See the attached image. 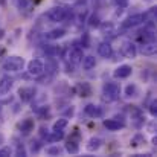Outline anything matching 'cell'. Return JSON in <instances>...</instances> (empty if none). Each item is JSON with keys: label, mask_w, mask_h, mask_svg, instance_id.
I'll return each mask as SVG.
<instances>
[{"label": "cell", "mask_w": 157, "mask_h": 157, "mask_svg": "<svg viewBox=\"0 0 157 157\" xmlns=\"http://www.w3.org/2000/svg\"><path fill=\"white\" fill-rule=\"evenodd\" d=\"M156 51H157V46L154 41H147V43H144V46H142V49H140V52L144 53V55H147V56L154 55Z\"/></svg>", "instance_id": "cell-11"}, {"label": "cell", "mask_w": 157, "mask_h": 157, "mask_svg": "<svg viewBox=\"0 0 157 157\" xmlns=\"http://www.w3.org/2000/svg\"><path fill=\"white\" fill-rule=\"evenodd\" d=\"M28 72H29V75H32V76H40V75H43V72H44V64H43V61H41V59H37V58L31 59L29 64H28Z\"/></svg>", "instance_id": "cell-4"}, {"label": "cell", "mask_w": 157, "mask_h": 157, "mask_svg": "<svg viewBox=\"0 0 157 157\" xmlns=\"http://www.w3.org/2000/svg\"><path fill=\"white\" fill-rule=\"evenodd\" d=\"M34 93H35V90L32 87H21L18 90V96H20V99L23 102H29L34 98Z\"/></svg>", "instance_id": "cell-8"}, {"label": "cell", "mask_w": 157, "mask_h": 157, "mask_svg": "<svg viewBox=\"0 0 157 157\" xmlns=\"http://www.w3.org/2000/svg\"><path fill=\"white\" fill-rule=\"evenodd\" d=\"M84 111H86L89 116H92V117H101V116H102V110H101L98 105H93V104H89L84 108Z\"/></svg>", "instance_id": "cell-13"}, {"label": "cell", "mask_w": 157, "mask_h": 157, "mask_svg": "<svg viewBox=\"0 0 157 157\" xmlns=\"http://www.w3.org/2000/svg\"><path fill=\"white\" fill-rule=\"evenodd\" d=\"M150 110H151V114H153V116H156L157 114V102L156 101L151 104V108H150Z\"/></svg>", "instance_id": "cell-25"}, {"label": "cell", "mask_w": 157, "mask_h": 157, "mask_svg": "<svg viewBox=\"0 0 157 157\" xmlns=\"http://www.w3.org/2000/svg\"><path fill=\"white\" fill-rule=\"evenodd\" d=\"M46 17H48V20L52 21V23L63 21V20L66 18V9H64V8H59V6H55V8L48 11Z\"/></svg>", "instance_id": "cell-3"}, {"label": "cell", "mask_w": 157, "mask_h": 157, "mask_svg": "<svg viewBox=\"0 0 157 157\" xmlns=\"http://www.w3.org/2000/svg\"><path fill=\"white\" fill-rule=\"evenodd\" d=\"M101 144H102V140L99 137H92L89 140V144H87V150L89 151H96V150H99Z\"/></svg>", "instance_id": "cell-17"}, {"label": "cell", "mask_w": 157, "mask_h": 157, "mask_svg": "<svg viewBox=\"0 0 157 157\" xmlns=\"http://www.w3.org/2000/svg\"><path fill=\"white\" fill-rule=\"evenodd\" d=\"M63 2H72V0H63Z\"/></svg>", "instance_id": "cell-28"}, {"label": "cell", "mask_w": 157, "mask_h": 157, "mask_svg": "<svg viewBox=\"0 0 157 157\" xmlns=\"http://www.w3.org/2000/svg\"><path fill=\"white\" fill-rule=\"evenodd\" d=\"M67 124H69V121H67L66 117H61V119H58V121L53 124V131H63V130L67 127Z\"/></svg>", "instance_id": "cell-19"}, {"label": "cell", "mask_w": 157, "mask_h": 157, "mask_svg": "<svg viewBox=\"0 0 157 157\" xmlns=\"http://www.w3.org/2000/svg\"><path fill=\"white\" fill-rule=\"evenodd\" d=\"M125 95H127L128 98H131V96H136V95H137V87H136L134 84H130V86H127V89H125Z\"/></svg>", "instance_id": "cell-21"}, {"label": "cell", "mask_w": 157, "mask_h": 157, "mask_svg": "<svg viewBox=\"0 0 157 157\" xmlns=\"http://www.w3.org/2000/svg\"><path fill=\"white\" fill-rule=\"evenodd\" d=\"M104 127L107 130H110V131H117V130L124 128L125 124H124V122H119V121H114V119H105Z\"/></svg>", "instance_id": "cell-10"}, {"label": "cell", "mask_w": 157, "mask_h": 157, "mask_svg": "<svg viewBox=\"0 0 157 157\" xmlns=\"http://www.w3.org/2000/svg\"><path fill=\"white\" fill-rule=\"evenodd\" d=\"M131 72H133L131 66H128V64H122V66H119V67L113 72V75H114V78L122 79V78H128V76L131 75Z\"/></svg>", "instance_id": "cell-7"}, {"label": "cell", "mask_w": 157, "mask_h": 157, "mask_svg": "<svg viewBox=\"0 0 157 157\" xmlns=\"http://www.w3.org/2000/svg\"><path fill=\"white\" fill-rule=\"evenodd\" d=\"M144 21H145V14H134V15L128 17V18L122 23V26H124V28H134V26H139V25L144 23Z\"/></svg>", "instance_id": "cell-5"}, {"label": "cell", "mask_w": 157, "mask_h": 157, "mask_svg": "<svg viewBox=\"0 0 157 157\" xmlns=\"http://www.w3.org/2000/svg\"><path fill=\"white\" fill-rule=\"evenodd\" d=\"M102 96L107 102H113L119 98V86L116 82H105L102 87Z\"/></svg>", "instance_id": "cell-1"}, {"label": "cell", "mask_w": 157, "mask_h": 157, "mask_svg": "<svg viewBox=\"0 0 157 157\" xmlns=\"http://www.w3.org/2000/svg\"><path fill=\"white\" fill-rule=\"evenodd\" d=\"M64 34H66L64 29H53V31L46 34V38H48V40H58V38L64 37Z\"/></svg>", "instance_id": "cell-18"}, {"label": "cell", "mask_w": 157, "mask_h": 157, "mask_svg": "<svg viewBox=\"0 0 157 157\" xmlns=\"http://www.w3.org/2000/svg\"><path fill=\"white\" fill-rule=\"evenodd\" d=\"M84 58V52L81 48H73L70 52H69V59L73 63V64H79Z\"/></svg>", "instance_id": "cell-9"}, {"label": "cell", "mask_w": 157, "mask_h": 157, "mask_svg": "<svg viewBox=\"0 0 157 157\" xmlns=\"http://www.w3.org/2000/svg\"><path fill=\"white\" fill-rule=\"evenodd\" d=\"M9 156H12V150L9 147H3L0 150V157H9Z\"/></svg>", "instance_id": "cell-23"}, {"label": "cell", "mask_w": 157, "mask_h": 157, "mask_svg": "<svg viewBox=\"0 0 157 157\" xmlns=\"http://www.w3.org/2000/svg\"><path fill=\"white\" fill-rule=\"evenodd\" d=\"M11 87H12V79H11L9 76H3V78L0 79V95L8 93V92L11 90Z\"/></svg>", "instance_id": "cell-12"}, {"label": "cell", "mask_w": 157, "mask_h": 157, "mask_svg": "<svg viewBox=\"0 0 157 157\" xmlns=\"http://www.w3.org/2000/svg\"><path fill=\"white\" fill-rule=\"evenodd\" d=\"M3 37H5V32H3V31H2V29H0V40H2V38H3Z\"/></svg>", "instance_id": "cell-27"}, {"label": "cell", "mask_w": 157, "mask_h": 157, "mask_svg": "<svg viewBox=\"0 0 157 157\" xmlns=\"http://www.w3.org/2000/svg\"><path fill=\"white\" fill-rule=\"evenodd\" d=\"M81 63H82L84 70H92V69L95 67V64H96V59H95V56L89 55V56H84Z\"/></svg>", "instance_id": "cell-16"}, {"label": "cell", "mask_w": 157, "mask_h": 157, "mask_svg": "<svg viewBox=\"0 0 157 157\" xmlns=\"http://www.w3.org/2000/svg\"><path fill=\"white\" fill-rule=\"evenodd\" d=\"M32 128H34V121H32V119H25V121L20 124V130H21L23 136H28V134L32 131Z\"/></svg>", "instance_id": "cell-15"}, {"label": "cell", "mask_w": 157, "mask_h": 157, "mask_svg": "<svg viewBox=\"0 0 157 157\" xmlns=\"http://www.w3.org/2000/svg\"><path fill=\"white\" fill-rule=\"evenodd\" d=\"M90 26H99V20H98L96 15H93V17L90 18Z\"/></svg>", "instance_id": "cell-24"}, {"label": "cell", "mask_w": 157, "mask_h": 157, "mask_svg": "<svg viewBox=\"0 0 157 157\" xmlns=\"http://www.w3.org/2000/svg\"><path fill=\"white\" fill-rule=\"evenodd\" d=\"M98 53L102 56V58H110L111 53H113V49L108 43H101L99 48H98Z\"/></svg>", "instance_id": "cell-14"}, {"label": "cell", "mask_w": 157, "mask_h": 157, "mask_svg": "<svg viewBox=\"0 0 157 157\" xmlns=\"http://www.w3.org/2000/svg\"><path fill=\"white\" fill-rule=\"evenodd\" d=\"M116 5H121V6H127V0H114Z\"/></svg>", "instance_id": "cell-26"}, {"label": "cell", "mask_w": 157, "mask_h": 157, "mask_svg": "<svg viewBox=\"0 0 157 157\" xmlns=\"http://www.w3.org/2000/svg\"><path fill=\"white\" fill-rule=\"evenodd\" d=\"M25 67V59L20 56H9L3 63V69L8 72H20Z\"/></svg>", "instance_id": "cell-2"}, {"label": "cell", "mask_w": 157, "mask_h": 157, "mask_svg": "<svg viewBox=\"0 0 157 157\" xmlns=\"http://www.w3.org/2000/svg\"><path fill=\"white\" fill-rule=\"evenodd\" d=\"M66 150H67L70 154H78V151H79V147H78V144H76V142H73V140H69V142L66 144Z\"/></svg>", "instance_id": "cell-20"}, {"label": "cell", "mask_w": 157, "mask_h": 157, "mask_svg": "<svg viewBox=\"0 0 157 157\" xmlns=\"http://www.w3.org/2000/svg\"><path fill=\"white\" fill-rule=\"evenodd\" d=\"M46 153L49 156H58L61 153V148L59 147H49V148H46Z\"/></svg>", "instance_id": "cell-22"}, {"label": "cell", "mask_w": 157, "mask_h": 157, "mask_svg": "<svg viewBox=\"0 0 157 157\" xmlns=\"http://www.w3.org/2000/svg\"><path fill=\"white\" fill-rule=\"evenodd\" d=\"M121 52H122L124 56H127V58H136V55H137V49H136V46H134L131 41L125 40V41L122 43Z\"/></svg>", "instance_id": "cell-6"}]
</instances>
